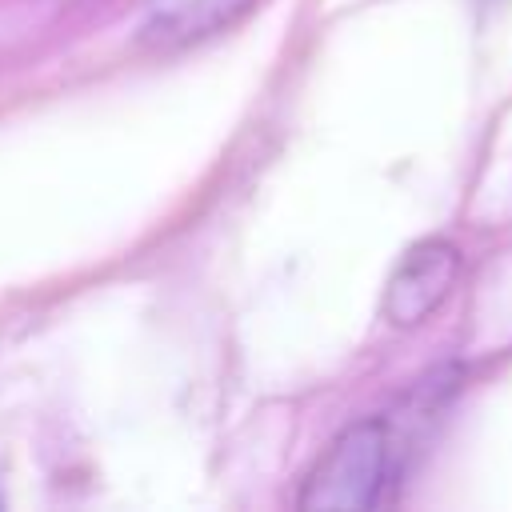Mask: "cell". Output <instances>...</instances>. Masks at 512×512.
<instances>
[{
	"instance_id": "6da1fadb",
	"label": "cell",
	"mask_w": 512,
	"mask_h": 512,
	"mask_svg": "<svg viewBox=\"0 0 512 512\" xmlns=\"http://www.w3.org/2000/svg\"><path fill=\"white\" fill-rule=\"evenodd\" d=\"M388 428L384 420H360L344 428L332 448L320 456L312 476L304 480L300 508L304 512H360L380 504L384 480H388Z\"/></svg>"
},
{
	"instance_id": "7a4b0ae2",
	"label": "cell",
	"mask_w": 512,
	"mask_h": 512,
	"mask_svg": "<svg viewBox=\"0 0 512 512\" xmlns=\"http://www.w3.org/2000/svg\"><path fill=\"white\" fill-rule=\"evenodd\" d=\"M456 276H460V252L448 240L412 244L384 288V316L396 328H416L444 304Z\"/></svg>"
},
{
	"instance_id": "3957f363",
	"label": "cell",
	"mask_w": 512,
	"mask_h": 512,
	"mask_svg": "<svg viewBox=\"0 0 512 512\" xmlns=\"http://www.w3.org/2000/svg\"><path fill=\"white\" fill-rule=\"evenodd\" d=\"M252 0H148L140 40L152 48H184L240 20Z\"/></svg>"
}]
</instances>
